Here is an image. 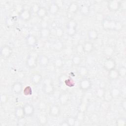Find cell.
Here are the masks:
<instances>
[{"instance_id": "obj_21", "label": "cell", "mask_w": 126, "mask_h": 126, "mask_svg": "<svg viewBox=\"0 0 126 126\" xmlns=\"http://www.w3.org/2000/svg\"><path fill=\"white\" fill-rule=\"evenodd\" d=\"M87 36L90 40L95 41L98 38L99 33L96 30L90 29L88 31Z\"/></svg>"}, {"instance_id": "obj_8", "label": "cell", "mask_w": 126, "mask_h": 126, "mask_svg": "<svg viewBox=\"0 0 126 126\" xmlns=\"http://www.w3.org/2000/svg\"><path fill=\"white\" fill-rule=\"evenodd\" d=\"M13 53V50L9 45H5L0 48V54L2 58L5 59H8L11 57Z\"/></svg>"}, {"instance_id": "obj_15", "label": "cell", "mask_w": 126, "mask_h": 126, "mask_svg": "<svg viewBox=\"0 0 126 126\" xmlns=\"http://www.w3.org/2000/svg\"><path fill=\"white\" fill-rule=\"evenodd\" d=\"M83 51L84 53L90 54L91 53L94 49V43L91 41H85L83 44Z\"/></svg>"}, {"instance_id": "obj_6", "label": "cell", "mask_w": 126, "mask_h": 126, "mask_svg": "<svg viewBox=\"0 0 126 126\" xmlns=\"http://www.w3.org/2000/svg\"><path fill=\"white\" fill-rule=\"evenodd\" d=\"M117 63L115 60L111 57L107 58L103 62V68L108 72L112 69H115Z\"/></svg>"}, {"instance_id": "obj_1", "label": "cell", "mask_w": 126, "mask_h": 126, "mask_svg": "<svg viewBox=\"0 0 126 126\" xmlns=\"http://www.w3.org/2000/svg\"><path fill=\"white\" fill-rule=\"evenodd\" d=\"M101 26L103 29L105 31L117 32L121 31L124 27L122 22L109 18H105L102 20Z\"/></svg>"}, {"instance_id": "obj_27", "label": "cell", "mask_w": 126, "mask_h": 126, "mask_svg": "<svg viewBox=\"0 0 126 126\" xmlns=\"http://www.w3.org/2000/svg\"><path fill=\"white\" fill-rule=\"evenodd\" d=\"M108 77L111 81L117 80L120 77L118 69L115 68L108 71Z\"/></svg>"}, {"instance_id": "obj_53", "label": "cell", "mask_w": 126, "mask_h": 126, "mask_svg": "<svg viewBox=\"0 0 126 126\" xmlns=\"http://www.w3.org/2000/svg\"><path fill=\"white\" fill-rule=\"evenodd\" d=\"M60 125L61 126H69V125L66 120L63 121V122H61V123L60 124Z\"/></svg>"}, {"instance_id": "obj_9", "label": "cell", "mask_w": 126, "mask_h": 126, "mask_svg": "<svg viewBox=\"0 0 126 126\" xmlns=\"http://www.w3.org/2000/svg\"><path fill=\"white\" fill-rule=\"evenodd\" d=\"M25 42L27 46L31 48H33L36 47L37 44V38L34 35L30 34L26 37Z\"/></svg>"}, {"instance_id": "obj_44", "label": "cell", "mask_w": 126, "mask_h": 126, "mask_svg": "<svg viewBox=\"0 0 126 126\" xmlns=\"http://www.w3.org/2000/svg\"><path fill=\"white\" fill-rule=\"evenodd\" d=\"M75 50L76 51L77 54L80 55L82 53H84L83 51V44L78 43L75 48Z\"/></svg>"}, {"instance_id": "obj_51", "label": "cell", "mask_w": 126, "mask_h": 126, "mask_svg": "<svg viewBox=\"0 0 126 126\" xmlns=\"http://www.w3.org/2000/svg\"><path fill=\"white\" fill-rule=\"evenodd\" d=\"M55 2L60 8H61L63 5V1L62 0H55L54 1Z\"/></svg>"}, {"instance_id": "obj_16", "label": "cell", "mask_w": 126, "mask_h": 126, "mask_svg": "<svg viewBox=\"0 0 126 126\" xmlns=\"http://www.w3.org/2000/svg\"><path fill=\"white\" fill-rule=\"evenodd\" d=\"M50 63L49 57L45 55H41L39 56L38 64L41 67H45L48 65Z\"/></svg>"}, {"instance_id": "obj_41", "label": "cell", "mask_w": 126, "mask_h": 126, "mask_svg": "<svg viewBox=\"0 0 126 126\" xmlns=\"http://www.w3.org/2000/svg\"><path fill=\"white\" fill-rule=\"evenodd\" d=\"M63 83L66 85V86L69 88L72 87L75 85V83L74 82L73 80L69 77H68L67 79H66Z\"/></svg>"}, {"instance_id": "obj_50", "label": "cell", "mask_w": 126, "mask_h": 126, "mask_svg": "<svg viewBox=\"0 0 126 126\" xmlns=\"http://www.w3.org/2000/svg\"><path fill=\"white\" fill-rule=\"evenodd\" d=\"M121 106L124 111H126V99L124 98L121 102Z\"/></svg>"}, {"instance_id": "obj_46", "label": "cell", "mask_w": 126, "mask_h": 126, "mask_svg": "<svg viewBox=\"0 0 126 126\" xmlns=\"http://www.w3.org/2000/svg\"><path fill=\"white\" fill-rule=\"evenodd\" d=\"M40 6L37 4V3H34L32 5L31 7V11L32 13H36L37 11H38V10L39 9V8H40Z\"/></svg>"}, {"instance_id": "obj_43", "label": "cell", "mask_w": 126, "mask_h": 126, "mask_svg": "<svg viewBox=\"0 0 126 126\" xmlns=\"http://www.w3.org/2000/svg\"><path fill=\"white\" fill-rule=\"evenodd\" d=\"M23 94L25 95L29 96L32 94V87L30 86H28L26 87L23 90Z\"/></svg>"}, {"instance_id": "obj_37", "label": "cell", "mask_w": 126, "mask_h": 126, "mask_svg": "<svg viewBox=\"0 0 126 126\" xmlns=\"http://www.w3.org/2000/svg\"><path fill=\"white\" fill-rule=\"evenodd\" d=\"M87 108H88L87 103L84 101H82L78 106V111L85 113L87 110Z\"/></svg>"}, {"instance_id": "obj_5", "label": "cell", "mask_w": 126, "mask_h": 126, "mask_svg": "<svg viewBox=\"0 0 126 126\" xmlns=\"http://www.w3.org/2000/svg\"><path fill=\"white\" fill-rule=\"evenodd\" d=\"M80 89L84 92H86L90 90L92 87V82L88 77L82 78L79 83Z\"/></svg>"}, {"instance_id": "obj_14", "label": "cell", "mask_w": 126, "mask_h": 126, "mask_svg": "<svg viewBox=\"0 0 126 126\" xmlns=\"http://www.w3.org/2000/svg\"><path fill=\"white\" fill-rule=\"evenodd\" d=\"M49 113L50 115L52 117H58L61 113V108L58 104H53L50 107Z\"/></svg>"}, {"instance_id": "obj_20", "label": "cell", "mask_w": 126, "mask_h": 126, "mask_svg": "<svg viewBox=\"0 0 126 126\" xmlns=\"http://www.w3.org/2000/svg\"><path fill=\"white\" fill-rule=\"evenodd\" d=\"M51 33V30L48 27H41L39 30V35L42 38H47L49 37Z\"/></svg>"}, {"instance_id": "obj_24", "label": "cell", "mask_w": 126, "mask_h": 126, "mask_svg": "<svg viewBox=\"0 0 126 126\" xmlns=\"http://www.w3.org/2000/svg\"><path fill=\"white\" fill-rule=\"evenodd\" d=\"M48 13V9L45 6H40V8L37 11L36 14L39 18L44 19L45 17L47 16Z\"/></svg>"}, {"instance_id": "obj_36", "label": "cell", "mask_w": 126, "mask_h": 126, "mask_svg": "<svg viewBox=\"0 0 126 126\" xmlns=\"http://www.w3.org/2000/svg\"><path fill=\"white\" fill-rule=\"evenodd\" d=\"M105 89L103 88H99L96 90V91L95 92V95L97 97L101 99L103 98L104 92H105Z\"/></svg>"}, {"instance_id": "obj_13", "label": "cell", "mask_w": 126, "mask_h": 126, "mask_svg": "<svg viewBox=\"0 0 126 126\" xmlns=\"http://www.w3.org/2000/svg\"><path fill=\"white\" fill-rule=\"evenodd\" d=\"M70 94L67 92L62 93L59 96V101L62 105H67L70 100Z\"/></svg>"}, {"instance_id": "obj_49", "label": "cell", "mask_w": 126, "mask_h": 126, "mask_svg": "<svg viewBox=\"0 0 126 126\" xmlns=\"http://www.w3.org/2000/svg\"><path fill=\"white\" fill-rule=\"evenodd\" d=\"M26 124V121L24 118L18 119V122H17V125L18 126H25Z\"/></svg>"}, {"instance_id": "obj_33", "label": "cell", "mask_w": 126, "mask_h": 126, "mask_svg": "<svg viewBox=\"0 0 126 126\" xmlns=\"http://www.w3.org/2000/svg\"><path fill=\"white\" fill-rule=\"evenodd\" d=\"M37 121L39 125L44 126L46 125L48 122V118L45 114H41L39 115L37 118Z\"/></svg>"}, {"instance_id": "obj_17", "label": "cell", "mask_w": 126, "mask_h": 126, "mask_svg": "<svg viewBox=\"0 0 126 126\" xmlns=\"http://www.w3.org/2000/svg\"><path fill=\"white\" fill-rule=\"evenodd\" d=\"M79 5L76 1H72L70 3L68 7L67 11L69 14H75L77 13L79 10Z\"/></svg>"}, {"instance_id": "obj_48", "label": "cell", "mask_w": 126, "mask_h": 126, "mask_svg": "<svg viewBox=\"0 0 126 126\" xmlns=\"http://www.w3.org/2000/svg\"><path fill=\"white\" fill-rule=\"evenodd\" d=\"M123 12H125L126 11V0H121V5H120V9Z\"/></svg>"}, {"instance_id": "obj_47", "label": "cell", "mask_w": 126, "mask_h": 126, "mask_svg": "<svg viewBox=\"0 0 126 126\" xmlns=\"http://www.w3.org/2000/svg\"><path fill=\"white\" fill-rule=\"evenodd\" d=\"M38 108L41 111L44 110L46 108V104L45 102L41 101L38 104Z\"/></svg>"}, {"instance_id": "obj_45", "label": "cell", "mask_w": 126, "mask_h": 126, "mask_svg": "<svg viewBox=\"0 0 126 126\" xmlns=\"http://www.w3.org/2000/svg\"><path fill=\"white\" fill-rule=\"evenodd\" d=\"M66 120L69 126H74L75 125L76 121L75 117H69L66 118Z\"/></svg>"}, {"instance_id": "obj_32", "label": "cell", "mask_w": 126, "mask_h": 126, "mask_svg": "<svg viewBox=\"0 0 126 126\" xmlns=\"http://www.w3.org/2000/svg\"><path fill=\"white\" fill-rule=\"evenodd\" d=\"M71 60L73 65L79 66L82 62V58L80 55L76 54L72 57Z\"/></svg>"}, {"instance_id": "obj_38", "label": "cell", "mask_w": 126, "mask_h": 126, "mask_svg": "<svg viewBox=\"0 0 126 126\" xmlns=\"http://www.w3.org/2000/svg\"><path fill=\"white\" fill-rule=\"evenodd\" d=\"M16 22V19L14 17L9 16L7 17L6 19V24L8 26H13L15 22Z\"/></svg>"}, {"instance_id": "obj_23", "label": "cell", "mask_w": 126, "mask_h": 126, "mask_svg": "<svg viewBox=\"0 0 126 126\" xmlns=\"http://www.w3.org/2000/svg\"><path fill=\"white\" fill-rule=\"evenodd\" d=\"M79 11L82 15L84 16H88L90 13V7L88 4H83L80 6Z\"/></svg>"}, {"instance_id": "obj_10", "label": "cell", "mask_w": 126, "mask_h": 126, "mask_svg": "<svg viewBox=\"0 0 126 126\" xmlns=\"http://www.w3.org/2000/svg\"><path fill=\"white\" fill-rule=\"evenodd\" d=\"M18 17L22 21L27 22L29 21L32 17V12L30 10L23 9L19 13Z\"/></svg>"}, {"instance_id": "obj_29", "label": "cell", "mask_w": 126, "mask_h": 126, "mask_svg": "<svg viewBox=\"0 0 126 126\" xmlns=\"http://www.w3.org/2000/svg\"><path fill=\"white\" fill-rule=\"evenodd\" d=\"M85 113L83 112L78 111L77 115L75 117L76 121L75 126H80L85 120Z\"/></svg>"}, {"instance_id": "obj_7", "label": "cell", "mask_w": 126, "mask_h": 126, "mask_svg": "<svg viewBox=\"0 0 126 126\" xmlns=\"http://www.w3.org/2000/svg\"><path fill=\"white\" fill-rule=\"evenodd\" d=\"M121 0H111L107 2V8L111 12H117L120 9Z\"/></svg>"}, {"instance_id": "obj_31", "label": "cell", "mask_w": 126, "mask_h": 126, "mask_svg": "<svg viewBox=\"0 0 126 126\" xmlns=\"http://www.w3.org/2000/svg\"><path fill=\"white\" fill-rule=\"evenodd\" d=\"M109 90L113 99H117L121 95V91L117 87H112Z\"/></svg>"}, {"instance_id": "obj_34", "label": "cell", "mask_w": 126, "mask_h": 126, "mask_svg": "<svg viewBox=\"0 0 126 126\" xmlns=\"http://www.w3.org/2000/svg\"><path fill=\"white\" fill-rule=\"evenodd\" d=\"M102 98L106 102H109L113 99L109 90H105Z\"/></svg>"}, {"instance_id": "obj_2", "label": "cell", "mask_w": 126, "mask_h": 126, "mask_svg": "<svg viewBox=\"0 0 126 126\" xmlns=\"http://www.w3.org/2000/svg\"><path fill=\"white\" fill-rule=\"evenodd\" d=\"M55 90L54 85L52 79L50 77L44 78L42 85V91L46 95L52 94Z\"/></svg>"}, {"instance_id": "obj_28", "label": "cell", "mask_w": 126, "mask_h": 126, "mask_svg": "<svg viewBox=\"0 0 126 126\" xmlns=\"http://www.w3.org/2000/svg\"><path fill=\"white\" fill-rule=\"evenodd\" d=\"M52 49L55 52H61L64 47L63 43L61 40H57L52 44Z\"/></svg>"}, {"instance_id": "obj_25", "label": "cell", "mask_w": 126, "mask_h": 126, "mask_svg": "<svg viewBox=\"0 0 126 126\" xmlns=\"http://www.w3.org/2000/svg\"><path fill=\"white\" fill-rule=\"evenodd\" d=\"M115 50L114 47L111 45H106L103 49V52L104 54L109 57H111V56H112L114 53H115Z\"/></svg>"}, {"instance_id": "obj_11", "label": "cell", "mask_w": 126, "mask_h": 126, "mask_svg": "<svg viewBox=\"0 0 126 126\" xmlns=\"http://www.w3.org/2000/svg\"><path fill=\"white\" fill-rule=\"evenodd\" d=\"M23 108L26 117H31L33 116L35 112V109L32 104L30 103H27L23 106Z\"/></svg>"}, {"instance_id": "obj_12", "label": "cell", "mask_w": 126, "mask_h": 126, "mask_svg": "<svg viewBox=\"0 0 126 126\" xmlns=\"http://www.w3.org/2000/svg\"><path fill=\"white\" fill-rule=\"evenodd\" d=\"M11 89L14 94L16 95H19L23 91V86L21 82L17 81L12 85Z\"/></svg>"}, {"instance_id": "obj_19", "label": "cell", "mask_w": 126, "mask_h": 126, "mask_svg": "<svg viewBox=\"0 0 126 126\" xmlns=\"http://www.w3.org/2000/svg\"><path fill=\"white\" fill-rule=\"evenodd\" d=\"M61 8L54 2L51 3L48 9V13L52 15H57L60 10Z\"/></svg>"}, {"instance_id": "obj_35", "label": "cell", "mask_w": 126, "mask_h": 126, "mask_svg": "<svg viewBox=\"0 0 126 126\" xmlns=\"http://www.w3.org/2000/svg\"><path fill=\"white\" fill-rule=\"evenodd\" d=\"M116 125L117 126H125L126 125V119L125 117H118L116 120Z\"/></svg>"}, {"instance_id": "obj_22", "label": "cell", "mask_w": 126, "mask_h": 126, "mask_svg": "<svg viewBox=\"0 0 126 126\" xmlns=\"http://www.w3.org/2000/svg\"><path fill=\"white\" fill-rule=\"evenodd\" d=\"M65 63V61L61 57H58L55 59L53 62V65L55 68L60 69L63 68Z\"/></svg>"}, {"instance_id": "obj_42", "label": "cell", "mask_w": 126, "mask_h": 126, "mask_svg": "<svg viewBox=\"0 0 126 126\" xmlns=\"http://www.w3.org/2000/svg\"><path fill=\"white\" fill-rule=\"evenodd\" d=\"M8 100V96L5 93H1L0 95V102L1 104L6 103Z\"/></svg>"}, {"instance_id": "obj_26", "label": "cell", "mask_w": 126, "mask_h": 126, "mask_svg": "<svg viewBox=\"0 0 126 126\" xmlns=\"http://www.w3.org/2000/svg\"><path fill=\"white\" fill-rule=\"evenodd\" d=\"M77 74L82 78L87 77L89 74V69L88 67L85 65L81 66L77 70Z\"/></svg>"}, {"instance_id": "obj_40", "label": "cell", "mask_w": 126, "mask_h": 126, "mask_svg": "<svg viewBox=\"0 0 126 126\" xmlns=\"http://www.w3.org/2000/svg\"><path fill=\"white\" fill-rule=\"evenodd\" d=\"M120 77L124 78L126 75V67L125 66H121L118 69Z\"/></svg>"}, {"instance_id": "obj_30", "label": "cell", "mask_w": 126, "mask_h": 126, "mask_svg": "<svg viewBox=\"0 0 126 126\" xmlns=\"http://www.w3.org/2000/svg\"><path fill=\"white\" fill-rule=\"evenodd\" d=\"M14 116L17 119H19L25 117V113L23 106H17L14 110Z\"/></svg>"}, {"instance_id": "obj_39", "label": "cell", "mask_w": 126, "mask_h": 126, "mask_svg": "<svg viewBox=\"0 0 126 126\" xmlns=\"http://www.w3.org/2000/svg\"><path fill=\"white\" fill-rule=\"evenodd\" d=\"M55 33L56 36L58 38H61L63 35L64 32H63V29L61 27H58L55 29Z\"/></svg>"}, {"instance_id": "obj_18", "label": "cell", "mask_w": 126, "mask_h": 126, "mask_svg": "<svg viewBox=\"0 0 126 126\" xmlns=\"http://www.w3.org/2000/svg\"><path fill=\"white\" fill-rule=\"evenodd\" d=\"M42 81V76L39 73H33L31 77V82L33 85H39Z\"/></svg>"}, {"instance_id": "obj_4", "label": "cell", "mask_w": 126, "mask_h": 126, "mask_svg": "<svg viewBox=\"0 0 126 126\" xmlns=\"http://www.w3.org/2000/svg\"><path fill=\"white\" fill-rule=\"evenodd\" d=\"M77 23L73 19H70L66 24V32L68 36L72 37L74 36L77 32Z\"/></svg>"}, {"instance_id": "obj_3", "label": "cell", "mask_w": 126, "mask_h": 126, "mask_svg": "<svg viewBox=\"0 0 126 126\" xmlns=\"http://www.w3.org/2000/svg\"><path fill=\"white\" fill-rule=\"evenodd\" d=\"M39 55L35 51L31 52L26 60V65L30 69L35 68L38 65V61Z\"/></svg>"}, {"instance_id": "obj_52", "label": "cell", "mask_w": 126, "mask_h": 126, "mask_svg": "<svg viewBox=\"0 0 126 126\" xmlns=\"http://www.w3.org/2000/svg\"><path fill=\"white\" fill-rule=\"evenodd\" d=\"M41 27H48V22L46 21H42L41 23Z\"/></svg>"}]
</instances>
